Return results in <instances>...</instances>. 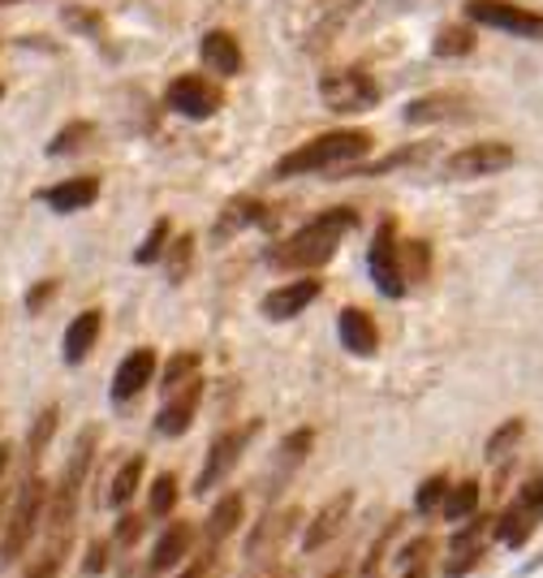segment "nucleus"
<instances>
[{
	"label": "nucleus",
	"instance_id": "obj_9",
	"mask_svg": "<svg viewBox=\"0 0 543 578\" xmlns=\"http://www.w3.org/2000/svg\"><path fill=\"white\" fill-rule=\"evenodd\" d=\"M164 105L173 108V112H182V117H191V121H207V117H216V112H220L225 96H220V87H216V83H207L203 74H182V78H173V83H169Z\"/></svg>",
	"mask_w": 543,
	"mask_h": 578
},
{
	"label": "nucleus",
	"instance_id": "obj_26",
	"mask_svg": "<svg viewBox=\"0 0 543 578\" xmlns=\"http://www.w3.org/2000/svg\"><path fill=\"white\" fill-rule=\"evenodd\" d=\"M475 510H479V483H475V479H466V483H448L445 505H441V514H445L448 523H466Z\"/></svg>",
	"mask_w": 543,
	"mask_h": 578
},
{
	"label": "nucleus",
	"instance_id": "obj_45",
	"mask_svg": "<svg viewBox=\"0 0 543 578\" xmlns=\"http://www.w3.org/2000/svg\"><path fill=\"white\" fill-rule=\"evenodd\" d=\"M61 544H65V539H61ZM61 544L52 548L48 557H44V561L35 566V570H26L22 578H56V575H61Z\"/></svg>",
	"mask_w": 543,
	"mask_h": 578
},
{
	"label": "nucleus",
	"instance_id": "obj_54",
	"mask_svg": "<svg viewBox=\"0 0 543 578\" xmlns=\"http://www.w3.org/2000/svg\"><path fill=\"white\" fill-rule=\"evenodd\" d=\"M0 96H4V87H0Z\"/></svg>",
	"mask_w": 543,
	"mask_h": 578
},
{
	"label": "nucleus",
	"instance_id": "obj_24",
	"mask_svg": "<svg viewBox=\"0 0 543 578\" xmlns=\"http://www.w3.org/2000/svg\"><path fill=\"white\" fill-rule=\"evenodd\" d=\"M143 471H148V462H143V454H139V458H130V462H126L121 471L112 475V483H108V497H104V501H108L112 510H126V505L134 501V492H139V483H143Z\"/></svg>",
	"mask_w": 543,
	"mask_h": 578
},
{
	"label": "nucleus",
	"instance_id": "obj_8",
	"mask_svg": "<svg viewBox=\"0 0 543 578\" xmlns=\"http://www.w3.org/2000/svg\"><path fill=\"white\" fill-rule=\"evenodd\" d=\"M397 225L393 220H380L376 238H371V251H367V268H371V281L384 298H405V272H401V251H397Z\"/></svg>",
	"mask_w": 543,
	"mask_h": 578
},
{
	"label": "nucleus",
	"instance_id": "obj_43",
	"mask_svg": "<svg viewBox=\"0 0 543 578\" xmlns=\"http://www.w3.org/2000/svg\"><path fill=\"white\" fill-rule=\"evenodd\" d=\"M220 575V561H216V553H203L195 566H186L177 578H216Z\"/></svg>",
	"mask_w": 543,
	"mask_h": 578
},
{
	"label": "nucleus",
	"instance_id": "obj_16",
	"mask_svg": "<svg viewBox=\"0 0 543 578\" xmlns=\"http://www.w3.org/2000/svg\"><path fill=\"white\" fill-rule=\"evenodd\" d=\"M198 56H203V65H207L211 74H220V78L242 74V48H238V40H234L229 31H207V35L198 40Z\"/></svg>",
	"mask_w": 543,
	"mask_h": 578
},
{
	"label": "nucleus",
	"instance_id": "obj_41",
	"mask_svg": "<svg viewBox=\"0 0 543 578\" xmlns=\"http://www.w3.org/2000/svg\"><path fill=\"white\" fill-rule=\"evenodd\" d=\"M479 557H484V548H470V553H453V561L445 566V575H448V578L470 575V570L479 566Z\"/></svg>",
	"mask_w": 543,
	"mask_h": 578
},
{
	"label": "nucleus",
	"instance_id": "obj_53",
	"mask_svg": "<svg viewBox=\"0 0 543 578\" xmlns=\"http://www.w3.org/2000/svg\"><path fill=\"white\" fill-rule=\"evenodd\" d=\"M4 4H22V0H0V9H4Z\"/></svg>",
	"mask_w": 543,
	"mask_h": 578
},
{
	"label": "nucleus",
	"instance_id": "obj_6",
	"mask_svg": "<svg viewBox=\"0 0 543 578\" xmlns=\"http://www.w3.org/2000/svg\"><path fill=\"white\" fill-rule=\"evenodd\" d=\"M466 18L475 26H492V31H504L513 40L543 44V13H535V9H522L509 0H466Z\"/></svg>",
	"mask_w": 543,
	"mask_h": 578
},
{
	"label": "nucleus",
	"instance_id": "obj_48",
	"mask_svg": "<svg viewBox=\"0 0 543 578\" xmlns=\"http://www.w3.org/2000/svg\"><path fill=\"white\" fill-rule=\"evenodd\" d=\"M104 566H108V544H91V553H87V566H83V570H87V575H99Z\"/></svg>",
	"mask_w": 543,
	"mask_h": 578
},
{
	"label": "nucleus",
	"instance_id": "obj_23",
	"mask_svg": "<svg viewBox=\"0 0 543 578\" xmlns=\"http://www.w3.org/2000/svg\"><path fill=\"white\" fill-rule=\"evenodd\" d=\"M535 526H540V519L513 501V505H509V510L496 519L492 531H496V539H500V544H509V548H522V544L531 539V531H535Z\"/></svg>",
	"mask_w": 543,
	"mask_h": 578
},
{
	"label": "nucleus",
	"instance_id": "obj_4",
	"mask_svg": "<svg viewBox=\"0 0 543 578\" xmlns=\"http://www.w3.org/2000/svg\"><path fill=\"white\" fill-rule=\"evenodd\" d=\"M48 479L44 475H31L22 488H18V501H13V514H9V526H4V539H0V561H18L26 553V544L35 539L40 531V519L48 510Z\"/></svg>",
	"mask_w": 543,
	"mask_h": 578
},
{
	"label": "nucleus",
	"instance_id": "obj_33",
	"mask_svg": "<svg viewBox=\"0 0 543 578\" xmlns=\"http://www.w3.org/2000/svg\"><path fill=\"white\" fill-rule=\"evenodd\" d=\"M191 260H195V238H191V233H182L177 242H169V281H173V285L186 281Z\"/></svg>",
	"mask_w": 543,
	"mask_h": 578
},
{
	"label": "nucleus",
	"instance_id": "obj_44",
	"mask_svg": "<svg viewBox=\"0 0 543 578\" xmlns=\"http://www.w3.org/2000/svg\"><path fill=\"white\" fill-rule=\"evenodd\" d=\"M52 294H56V281H40V285L26 294V312H44L52 303Z\"/></svg>",
	"mask_w": 543,
	"mask_h": 578
},
{
	"label": "nucleus",
	"instance_id": "obj_46",
	"mask_svg": "<svg viewBox=\"0 0 543 578\" xmlns=\"http://www.w3.org/2000/svg\"><path fill=\"white\" fill-rule=\"evenodd\" d=\"M139 535H143V519L126 514V519H121V526H117V544H121V548H130V544H134Z\"/></svg>",
	"mask_w": 543,
	"mask_h": 578
},
{
	"label": "nucleus",
	"instance_id": "obj_18",
	"mask_svg": "<svg viewBox=\"0 0 543 578\" xmlns=\"http://www.w3.org/2000/svg\"><path fill=\"white\" fill-rule=\"evenodd\" d=\"M297 519H302V510H297V505L281 510V514H263V523L250 531L247 553H250V557H268L272 548H281V544L290 539V531L297 526Z\"/></svg>",
	"mask_w": 543,
	"mask_h": 578
},
{
	"label": "nucleus",
	"instance_id": "obj_35",
	"mask_svg": "<svg viewBox=\"0 0 543 578\" xmlns=\"http://www.w3.org/2000/svg\"><path fill=\"white\" fill-rule=\"evenodd\" d=\"M169 233H173V229H169V220H155V225L148 229V238L139 242V251H134V263H155L160 260V255L169 251Z\"/></svg>",
	"mask_w": 543,
	"mask_h": 578
},
{
	"label": "nucleus",
	"instance_id": "obj_5",
	"mask_svg": "<svg viewBox=\"0 0 543 578\" xmlns=\"http://www.w3.org/2000/svg\"><path fill=\"white\" fill-rule=\"evenodd\" d=\"M319 100L333 112H367V108L380 105V83L358 65L333 69V74L319 78Z\"/></svg>",
	"mask_w": 543,
	"mask_h": 578
},
{
	"label": "nucleus",
	"instance_id": "obj_27",
	"mask_svg": "<svg viewBox=\"0 0 543 578\" xmlns=\"http://www.w3.org/2000/svg\"><path fill=\"white\" fill-rule=\"evenodd\" d=\"M91 139H96V126H91V121H69L65 130H56V134H52L48 156H52V160L74 156V152H83V148H87Z\"/></svg>",
	"mask_w": 543,
	"mask_h": 578
},
{
	"label": "nucleus",
	"instance_id": "obj_30",
	"mask_svg": "<svg viewBox=\"0 0 543 578\" xmlns=\"http://www.w3.org/2000/svg\"><path fill=\"white\" fill-rule=\"evenodd\" d=\"M397 251H401V272H405V281H423V276L432 272V247H427V242H401Z\"/></svg>",
	"mask_w": 543,
	"mask_h": 578
},
{
	"label": "nucleus",
	"instance_id": "obj_25",
	"mask_svg": "<svg viewBox=\"0 0 543 578\" xmlns=\"http://www.w3.org/2000/svg\"><path fill=\"white\" fill-rule=\"evenodd\" d=\"M263 220H268V208H263L259 199H234L229 208L220 211L216 233L229 238V233H238V229H247V225H263Z\"/></svg>",
	"mask_w": 543,
	"mask_h": 578
},
{
	"label": "nucleus",
	"instance_id": "obj_19",
	"mask_svg": "<svg viewBox=\"0 0 543 578\" xmlns=\"http://www.w3.org/2000/svg\"><path fill=\"white\" fill-rule=\"evenodd\" d=\"M466 117V96L457 91H436V96H419L405 105V121L410 126H427V121H453Z\"/></svg>",
	"mask_w": 543,
	"mask_h": 578
},
{
	"label": "nucleus",
	"instance_id": "obj_13",
	"mask_svg": "<svg viewBox=\"0 0 543 578\" xmlns=\"http://www.w3.org/2000/svg\"><path fill=\"white\" fill-rule=\"evenodd\" d=\"M349 510H354V492H337L315 519H311V526H306V535H302V548L306 553H319L324 544H333L337 535H341V526H346V519H349Z\"/></svg>",
	"mask_w": 543,
	"mask_h": 578
},
{
	"label": "nucleus",
	"instance_id": "obj_22",
	"mask_svg": "<svg viewBox=\"0 0 543 578\" xmlns=\"http://www.w3.org/2000/svg\"><path fill=\"white\" fill-rule=\"evenodd\" d=\"M191 539H195L191 523H173V526H169V531L155 539V553H151V575H164V570H173V561H182V557H186Z\"/></svg>",
	"mask_w": 543,
	"mask_h": 578
},
{
	"label": "nucleus",
	"instance_id": "obj_49",
	"mask_svg": "<svg viewBox=\"0 0 543 578\" xmlns=\"http://www.w3.org/2000/svg\"><path fill=\"white\" fill-rule=\"evenodd\" d=\"M9 458H13V445H9V440H0V475L9 471Z\"/></svg>",
	"mask_w": 543,
	"mask_h": 578
},
{
	"label": "nucleus",
	"instance_id": "obj_52",
	"mask_svg": "<svg viewBox=\"0 0 543 578\" xmlns=\"http://www.w3.org/2000/svg\"><path fill=\"white\" fill-rule=\"evenodd\" d=\"M324 578H346V570H333V575H324Z\"/></svg>",
	"mask_w": 543,
	"mask_h": 578
},
{
	"label": "nucleus",
	"instance_id": "obj_12",
	"mask_svg": "<svg viewBox=\"0 0 543 578\" xmlns=\"http://www.w3.org/2000/svg\"><path fill=\"white\" fill-rule=\"evenodd\" d=\"M319 294H324V281H315V276H306V281H290V285H276L272 294H263V316L294 319V316H302Z\"/></svg>",
	"mask_w": 543,
	"mask_h": 578
},
{
	"label": "nucleus",
	"instance_id": "obj_29",
	"mask_svg": "<svg viewBox=\"0 0 543 578\" xmlns=\"http://www.w3.org/2000/svg\"><path fill=\"white\" fill-rule=\"evenodd\" d=\"M432 53L436 56H470L475 53V31H470V26H445V31L436 35Z\"/></svg>",
	"mask_w": 543,
	"mask_h": 578
},
{
	"label": "nucleus",
	"instance_id": "obj_42",
	"mask_svg": "<svg viewBox=\"0 0 543 578\" xmlns=\"http://www.w3.org/2000/svg\"><path fill=\"white\" fill-rule=\"evenodd\" d=\"M518 505H522V510H531L535 519H543V479H531V483L518 492Z\"/></svg>",
	"mask_w": 543,
	"mask_h": 578
},
{
	"label": "nucleus",
	"instance_id": "obj_37",
	"mask_svg": "<svg viewBox=\"0 0 543 578\" xmlns=\"http://www.w3.org/2000/svg\"><path fill=\"white\" fill-rule=\"evenodd\" d=\"M484 531H488V519H466V526H457L453 531V539H448V548L453 553H470V548H484Z\"/></svg>",
	"mask_w": 543,
	"mask_h": 578
},
{
	"label": "nucleus",
	"instance_id": "obj_38",
	"mask_svg": "<svg viewBox=\"0 0 543 578\" xmlns=\"http://www.w3.org/2000/svg\"><path fill=\"white\" fill-rule=\"evenodd\" d=\"M518 436H522V419H509L504 427H496L492 440H488V458H492V462H500V458H504V454L518 445Z\"/></svg>",
	"mask_w": 543,
	"mask_h": 578
},
{
	"label": "nucleus",
	"instance_id": "obj_3",
	"mask_svg": "<svg viewBox=\"0 0 543 578\" xmlns=\"http://www.w3.org/2000/svg\"><path fill=\"white\" fill-rule=\"evenodd\" d=\"M96 436H99L96 427H87V432L78 436V445H74V454H69L65 471H61L56 488L48 492V523L61 539L69 535L74 514H78V492H83V479H87V471H91V458H96Z\"/></svg>",
	"mask_w": 543,
	"mask_h": 578
},
{
	"label": "nucleus",
	"instance_id": "obj_40",
	"mask_svg": "<svg viewBox=\"0 0 543 578\" xmlns=\"http://www.w3.org/2000/svg\"><path fill=\"white\" fill-rule=\"evenodd\" d=\"M432 548H436V544H432V535H419L414 544H405V548H401V557H397V561H401V566H427V553H432Z\"/></svg>",
	"mask_w": 543,
	"mask_h": 578
},
{
	"label": "nucleus",
	"instance_id": "obj_20",
	"mask_svg": "<svg viewBox=\"0 0 543 578\" xmlns=\"http://www.w3.org/2000/svg\"><path fill=\"white\" fill-rule=\"evenodd\" d=\"M99 328H104V316H99V312H83L78 319H69V328H65V341H61V346H65L61 355H65V363H69V368H78V363H83V359L96 350Z\"/></svg>",
	"mask_w": 543,
	"mask_h": 578
},
{
	"label": "nucleus",
	"instance_id": "obj_11",
	"mask_svg": "<svg viewBox=\"0 0 543 578\" xmlns=\"http://www.w3.org/2000/svg\"><path fill=\"white\" fill-rule=\"evenodd\" d=\"M203 380L198 375H191L182 389H173V393H164L169 402L160 406V415H155V432L160 436H186L191 432V423H195L198 415V402H203Z\"/></svg>",
	"mask_w": 543,
	"mask_h": 578
},
{
	"label": "nucleus",
	"instance_id": "obj_1",
	"mask_svg": "<svg viewBox=\"0 0 543 578\" xmlns=\"http://www.w3.org/2000/svg\"><path fill=\"white\" fill-rule=\"evenodd\" d=\"M358 225V211L354 208H328L319 216H311L302 229H294L276 251H268V263L281 268V272H315L337 255L341 238Z\"/></svg>",
	"mask_w": 543,
	"mask_h": 578
},
{
	"label": "nucleus",
	"instance_id": "obj_28",
	"mask_svg": "<svg viewBox=\"0 0 543 578\" xmlns=\"http://www.w3.org/2000/svg\"><path fill=\"white\" fill-rule=\"evenodd\" d=\"M198 368H203V359H198L195 350H182V355H173L169 363H164V393H173V389H182L191 375H198Z\"/></svg>",
	"mask_w": 543,
	"mask_h": 578
},
{
	"label": "nucleus",
	"instance_id": "obj_7",
	"mask_svg": "<svg viewBox=\"0 0 543 578\" xmlns=\"http://www.w3.org/2000/svg\"><path fill=\"white\" fill-rule=\"evenodd\" d=\"M259 436V423H247V427H234V432H220L216 440H211V449H207V462H203V471L195 479V492L198 497H207L220 479H229V471L242 462V454H247V445Z\"/></svg>",
	"mask_w": 543,
	"mask_h": 578
},
{
	"label": "nucleus",
	"instance_id": "obj_36",
	"mask_svg": "<svg viewBox=\"0 0 543 578\" xmlns=\"http://www.w3.org/2000/svg\"><path fill=\"white\" fill-rule=\"evenodd\" d=\"M397 531H401V519H393V523L384 526V535L371 544V553H367V561H362V578H380V570H384V557H389V544H393Z\"/></svg>",
	"mask_w": 543,
	"mask_h": 578
},
{
	"label": "nucleus",
	"instance_id": "obj_15",
	"mask_svg": "<svg viewBox=\"0 0 543 578\" xmlns=\"http://www.w3.org/2000/svg\"><path fill=\"white\" fill-rule=\"evenodd\" d=\"M40 199H44L52 211H61V216L83 211L99 199V177H65V182H56L48 190H40Z\"/></svg>",
	"mask_w": 543,
	"mask_h": 578
},
{
	"label": "nucleus",
	"instance_id": "obj_2",
	"mask_svg": "<svg viewBox=\"0 0 543 578\" xmlns=\"http://www.w3.org/2000/svg\"><path fill=\"white\" fill-rule=\"evenodd\" d=\"M371 134L367 130H328L311 143L294 148L290 156L276 160V177H311V173H337L349 168L354 160H362L371 152Z\"/></svg>",
	"mask_w": 543,
	"mask_h": 578
},
{
	"label": "nucleus",
	"instance_id": "obj_39",
	"mask_svg": "<svg viewBox=\"0 0 543 578\" xmlns=\"http://www.w3.org/2000/svg\"><path fill=\"white\" fill-rule=\"evenodd\" d=\"M311 449H315V432H311V427H297V432H290V436H285V445H281V454H285V462H290V467H297Z\"/></svg>",
	"mask_w": 543,
	"mask_h": 578
},
{
	"label": "nucleus",
	"instance_id": "obj_21",
	"mask_svg": "<svg viewBox=\"0 0 543 578\" xmlns=\"http://www.w3.org/2000/svg\"><path fill=\"white\" fill-rule=\"evenodd\" d=\"M242 514H247V501L238 497V492H229V497H220L216 501V510H211V519L203 526V539L216 548V544H225L238 526H242Z\"/></svg>",
	"mask_w": 543,
	"mask_h": 578
},
{
	"label": "nucleus",
	"instance_id": "obj_47",
	"mask_svg": "<svg viewBox=\"0 0 543 578\" xmlns=\"http://www.w3.org/2000/svg\"><path fill=\"white\" fill-rule=\"evenodd\" d=\"M65 22H69V26H83V31H91V35H99V18L96 13H87V9H65Z\"/></svg>",
	"mask_w": 543,
	"mask_h": 578
},
{
	"label": "nucleus",
	"instance_id": "obj_51",
	"mask_svg": "<svg viewBox=\"0 0 543 578\" xmlns=\"http://www.w3.org/2000/svg\"><path fill=\"white\" fill-rule=\"evenodd\" d=\"M263 578H297V575H294V570H281V575L272 570V575H263Z\"/></svg>",
	"mask_w": 543,
	"mask_h": 578
},
{
	"label": "nucleus",
	"instance_id": "obj_31",
	"mask_svg": "<svg viewBox=\"0 0 543 578\" xmlns=\"http://www.w3.org/2000/svg\"><path fill=\"white\" fill-rule=\"evenodd\" d=\"M173 505H177V475H155V483H151V501L148 510L155 519H169L173 514Z\"/></svg>",
	"mask_w": 543,
	"mask_h": 578
},
{
	"label": "nucleus",
	"instance_id": "obj_10",
	"mask_svg": "<svg viewBox=\"0 0 543 578\" xmlns=\"http://www.w3.org/2000/svg\"><path fill=\"white\" fill-rule=\"evenodd\" d=\"M513 164V148L509 143H470L461 152L445 160V177L453 182H479V177H496Z\"/></svg>",
	"mask_w": 543,
	"mask_h": 578
},
{
	"label": "nucleus",
	"instance_id": "obj_14",
	"mask_svg": "<svg viewBox=\"0 0 543 578\" xmlns=\"http://www.w3.org/2000/svg\"><path fill=\"white\" fill-rule=\"evenodd\" d=\"M151 375H155V350H151V346H139L134 355L121 359V368L112 375V397H117V402L139 397L151 384Z\"/></svg>",
	"mask_w": 543,
	"mask_h": 578
},
{
	"label": "nucleus",
	"instance_id": "obj_50",
	"mask_svg": "<svg viewBox=\"0 0 543 578\" xmlns=\"http://www.w3.org/2000/svg\"><path fill=\"white\" fill-rule=\"evenodd\" d=\"M405 578H432V575H427V566H405Z\"/></svg>",
	"mask_w": 543,
	"mask_h": 578
},
{
	"label": "nucleus",
	"instance_id": "obj_17",
	"mask_svg": "<svg viewBox=\"0 0 543 578\" xmlns=\"http://www.w3.org/2000/svg\"><path fill=\"white\" fill-rule=\"evenodd\" d=\"M337 332H341V346H346L349 355H358V359L376 355V346H380V328H376V319L367 316L362 307H346L341 319H337Z\"/></svg>",
	"mask_w": 543,
	"mask_h": 578
},
{
	"label": "nucleus",
	"instance_id": "obj_32",
	"mask_svg": "<svg viewBox=\"0 0 543 578\" xmlns=\"http://www.w3.org/2000/svg\"><path fill=\"white\" fill-rule=\"evenodd\" d=\"M56 419H61V411L48 406V411H40V419L31 423V432H26V445H31V458L40 462V454L48 449V440L56 436Z\"/></svg>",
	"mask_w": 543,
	"mask_h": 578
},
{
	"label": "nucleus",
	"instance_id": "obj_34",
	"mask_svg": "<svg viewBox=\"0 0 543 578\" xmlns=\"http://www.w3.org/2000/svg\"><path fill=\"white\" fill-rule=\"evenodd\" d=\"M445 492H448L445 475L423 479V483H419V492H414V510H419V514H436V510L445 505Z\"/></svg>",
	"mask_w": 543,
	"mask_h": 578
}]
</instances>
